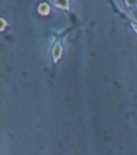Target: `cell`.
<instances>
[{
	"label": "cell",
	"mask_w": 137,
	"mask_h": 155,
	"mask_svg": "<svg viewBox=\"0 0 137 155\" xmlns=\"http://www.w3.org/2000/svg\"><path fill=\"white\" fill-rule=\"evenodd\" d=\"M60 57H62V44H60V42H57L54 48H53V59H54V62H58Z\"/></svg>",
	"instance_id": "obj_1"
},
{
	"label": "cell",
	"mask_w": 137,
	"mask_h": 155,
	"mask_svg": "<svg viewBox=\"0 0 137 155\" xmlns=\"http://www.w3.org/2000/svg\"><path fill=\"white\" fill-rule=\"evenodd\" d=\"M49 5L47 3H42L39 4V6H38V13H39L40 15H48L49 14Z\"/></svg>",
	"instance_id": "obj_2"
},
{
	"label": "cell",
	"mask_w": 137,
	"mask_h": 155,
	"mask_svg": "<svg viewBox=\"0 0 137 155\" xmlns=\"http://www.w3.org/2000/svg\"><path fill=\"white\" fill-rule=\"evenodd\" d=\"M54 4L60 9H68L69 8V0H54Z\"/></svg>",
	"instance_id": "obj_3"
},
{
	"label": "cell",
	"mask_w": 137,
	"mask_h": 155,
	"mask_svg": "<svg viewBox=\"0 0 137 155\" xmlns=\"http://www.w3.org/2000/svg\"><path fill=\"white\" fill-rule=\"evenodd\" d=\"M125 2H126V4L128 6H131V8L136 6V4H137V0H125Z\"/></svg>",
	"instance_id": "obj_4"
},
{
	"label": "cell",
	"mask_w": 137,
	"mask_h": 155,
	"mask_svg": "<svg viewBox=\"0 0 137 155\" xmlns=\"http://www.w3.org/2000/svg\"><path fill=\"white\" fill-rule=\"evenodd\" d=\"M0 21H2V27H0V30H2V32H3V30L5 29V25H6V21H5V19H4V18H2V19H0Z\"/></svg>",
	"instance_id": "obj_5"
},
{
	"label": "cell",
	"mask_w": 137,
	"mask_h": 155,
	"mask_svg": "<svg viewBox=\"0 0 137 155\" xmlns=\"http://www.w3.org/2000/svg\"><path fill=\"white\" fill-rule=\"evenodd\" d=\"M132 27H133V29H135V32L137 33V23H132Z\"/></svg>",
	"instance_id": "obj_6"
}]
</instances>
